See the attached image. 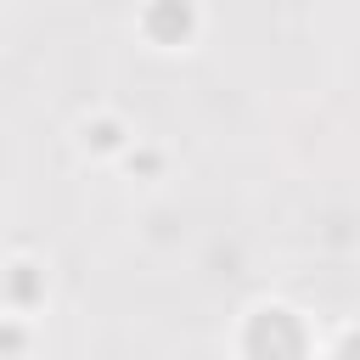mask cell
Segmentation results:
<instances>
[{"label":"cell","instance_id":"1","mask_svg":"<svg viewBox=\"0 0 360 360\" xmlns=\"http://www.w3.org/2000/svg\"><path fill=\"white\" fill-rule=\"evenodd\" d=\"M118 141H124V129H118V124H112V118H101V124H96V129H90V124H84V146H96V152H112V146H118Z\"/></svg>","mask_w":360,"mask_h":360}]
</instances>
